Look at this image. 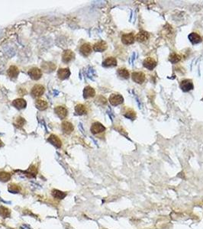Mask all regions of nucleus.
I'll list each match as a JSON object with an SVG mask.
<instances>
[{
    "mask_svg": "<svg viewBox=\"0 0 203 229\" xmlns=\"http://www.w3.org/2000/svg\"><path fill=\"white\" fill-rule=\"evenodd\" d=\"M188 38H189V40L192 44H199L202 42V38H201V36L199 34L196 32L189 34Z\"/></svg>",
    "mask_w": 203,
    "mask_h": 229,
    "instance_id": "16",
    "label": "nucleus"
},
{
    "mask_svg": "<svg viewBox=\"0 0 203 229\" xmlns=\"http://www.w3.org/2000/svg\"><path fill=\"white\" fill-rule=\"evenodd\" d=\"M48 141L50 143V144H53L54 146H55L56 147H57V148L61 147L62 142H61V141H60V139L59 138L57 135L51 134V135L48 138Z\"/></svg>",
    "mask_w": 203,
    "mask_h": 229,
    "instance_id": "17",
    "label": "nucleus"
},
{
    "mask_svg": "<svg viewBox=\"0 0 203 229\" xmlns=\"http://www.w3.org/2000/svg\"><path fill=\"white\" fill-rule=\"evenodd\" d=\"M12 105H14L16 109H25V108L26 107L27 103H26V101H25V99L20 98V99H15V100L12 102Z\"/></svg>",
    "mask_w": 203,
    "mask_h": 229,
    "instance_id": "21",
    "label": "nucleus"
},
{
    "mask_svg": "<svg viewBox=\"0 0 203 229\" xmlns=\"http://www.w3.org/2000/svg\"><path fill=\"white\" fill-rule=\"evenodd\" d=\"M108 48L107 43L104 41H99L96 42L92 46V50L96 52H103Z\"/></svg>",
    "mask_w": 203,
    "mask_h": 229,
    "instance_id": "10",
    "label": "nucleus"
},
{
    "mask_svg": "<svg viewBox=\"0 0 203 229\" xmlns=\"http://www.w3.org/2000/svg\"><path fill=\"white\" fill-rule=\"evenodd\" d=\"M0 215H1L2 218H8L11 215V212L8 208H6L4 206L0 207Z\"/></svg>",
    "mask_w": 203,
    "mask_h": 229,
    "instance_id": "28",
    "label": "nucleus"
},
{
    "mask_svg": "<svg viewBox=\"0 0 203 229\" xmlns=\"http://www.w3.org/2000/svg\"><path fill=\"white\" fill-rule=\"evenodd\" d=\"M96 95V91L92 87L86 86L83 90V97L85 99L92 98Z\"/></svg>",
    "mask_w": 203,
    "mask_h": 229,
    "instance_id": "19",
    "label": "nucleus"
},
{
    "mask_svg": "<svg viewBox=\"0 0 203 229\" xmlns=\"http://www.w3.org/2000/svg\"><path fill=\"white\" fill-rule=\"evenodd\" d=\"M75 112L77 115H82L86 114V112H87V110H86V108L85 105H83V104H78V105H76Z\"/></svg>",
    "mask_w": 203,
    "mask_h": 229,
    "instance_id": "26",
    "label": "nucleus"
},
{
    "mask_svg": "<svg viewBox=\"0 0 203 229\" xmlns=\"http://www.w3.org/2000/svg\"><path fill=\"white\" fill-rule=\"evenodd\" d=\"M169 60L172 63H177L181 60V56L177 53H172L169 56Z\"/></svg>",
    "mask_w": 203,
    "mask_h": 229,
    "instance_id": "27",
    "label": "nucleus"
},
{
    "mask_svg": "<svg viewBox=\"0 0 203 229\" xmlns=\"http://www.w3.org/2000/svg\"><path fill=\"white\" fill-rule=\"evenodd\" d=\"M54 112L56 115L61 119H65L67 116V114H68L67 109L64 106H57L55 108Z\"/></svg>",
    "mask_w": 203,
    "mask_h": 229,
    "instance_id": "14",
    "label": "nucleus"
},
{
    "mask_svg": "<svg viewBox=\"0 0 203 229\" xmlns=\"http://www.w3.org/2000/svg\"><path fill=\"white\" fill-rule=\"evenodd\" d=\"M25 122V119H23V118L18 117V119H16V124H17V126H19V127H21V126L24 125Z\"/></svg>",
    "mask_w": 203,
    "mask_h": 229,
    "instance_id": "31",
    "label": "nucleus"
},
{
    "mask_svg": "<svg viewBox=\"0 0 203 229\" xmlns=\"http://www.w3.org/2000/svg\"><path fill=\"white\" fill-rule=\"evenodd\" d=\"M18 73H19V70L16 66H11L9 69L8 70V75L10 78L15 79L18 77Z\"/></svg>",
    "mask_w": 203,
    "mask_h": 229,
    "instance_id": "23",
    "label": "nucleus"
},
{
    "mask_svg": "<svg viewBox=\"0 0 203 229\" xmlns=\"http://www.w3.org/2000/svg\"><path fill=\"white\" fill-rule=\"evenodd\" d=\"M75 57V54L73 52L70 50H64V53L62 54V60L64 63H69L71 60H73Z\"/></svg>",
    "mask_w": 203,
    "mask_h": 229,
    "instance_id": "13",
    "label": "nucleus"
},
{
    "mask_svg": "<svg viewBox=\"0 0 203 229\" xmlns=\"http://www.w3.org/2000/svg\"><path fill=\"white\" fill-rule=\"evenodd\" d=\"M131 79L135 82L138 84H142L145 81V74L143 72H133L131 73Z\"/></svg>",
    "mask_w": 203,
    "mask_h": 229,
    "instance_id": "5",
    "label": "nucleus"
},
{
    "mask_svg": "<svg viewBox=\"0 0 203 229\" xmlns=\"http://www.w3.org/2000/svg\"><path fill=\"white\" fill-rule=\"evenodd\" d=\"M45 89L43 86L41 85H36L32 88L31 90V95L32 96L35 98H38V97L41 96L44 93H45Z\"/></svg>",
    "mask_w": 203,
    "mask_h": 229,
    "instance_id": "7",
    "label": "nucleus"
},
{
    "mask_svg": "<svg viewBox=\"0 0 203 229\" xmlns=\"http://www.w3.org/2000/svg\"><path fill=\"white\" fill-rule=\"evenodd\" d=\"M28 75L34 80H38L41 77L42 71L38 67H33L28 71Z\"/></svg>",
    "mask_w": 203,
    "mask_h": 229,
    "instance_id": "8",
    "label": "nucleus"
},
{
    "mask_svg": "<svg viewBox=\"0 0 203 229\" xmlns=\"http://www.w3.org/2000/svg\"><path fill=\"white\" fill-rule=\"evenodd\" d=\"M109 102L113 106H116L124 102V98L120 94H111L109 97Z\"/></svg>",
    "mask_w": 203,
    "mask_h": 229,
    "instance_id": "4",
    "label": "nucleus"
},
{
    "mask_svg": "<svg viewBox=\"0 0 203 229\" xmlns=\"http://www.w3.org/2000/svg\"><path fill=\"white\" fill-rule=\"evenodd\" d=\"M12 176L9 173L5 171L0 172V181L1 182H7L11 179Z\"/></svg>",
    "mask_w": 203,
    "mask_h": 229,
    "instance_id": "29",
    "label": "nucleus"
},
{
    "mask_svg": "<svg viewBox=\"0 0 203 229\" xmlns=\"http://www.w3.org/2000/svg\"><path fill=\"white\" fill-rule=\"evenodd\" d=\"M117 74L118 77L124 80H127L130 77V72L128 69L124 68V67H121L117 70Z\"/></svg>",
    "mask_w": 203,
    "mask_h": 229,
    "instance_id": "20",
    "label": "nucleus"
},
{
    "mask_svg": "<svg viewBox=\"0 0 203 229\" xmlns=\"http://www.w3.org/2000/svg\"><path fill=\"white\" fill-rule=\"evenodd\" d=\"M121 42L125 45L132 44L135 41V35L133 32L125 33L121 35Z\"/></svg>",
    "mask_w": 203,
    "mask_h": 229,
    "instance_id": "2",
    "label": "nucleus"
},
{
    "mask_svg": "<svg viewBox=\"0 0 203 229\" xmlns=\"http://www.w3.org/2000/svg\"><path fill=\"white\" fill-rule=\"evenodd\" d=\"M62 130L65 134H70L73 131L74 128L72 123L69 122H64L62 123Z\"/></svg>",
    "mask_w": 203,
    "mask_h": 229,
    "instance_id": "22",
    "label": "nucleus"
},
{
    "mask_svg": "<svg viewBox=\"0 0 203 229\" xmlns=\"http://www.w3.org/2000/svg\"><path fill=\"white\" fill-rule=\"evenodd\" d=\"M123 115L126 117L127 119L135 120V118H136V112L131 108H125L124 112H123Z\"/></svg>",
    "mask_w": 203,
    "mask_h": 229,
    "instance_id": "18",
    "label": "nucleus"
},
{
    "mask_svg": "<svg viewBox=\"0 0 203 229\" xmlns=\"http://www.w3.org/2000/svg\"><path fill=\"white\" fill-rule=\"evenodd\" d=\"M35 105H36L37 109H39L40 111H44L47 109L48 105L46 101L43 100V99H38L35 102Z\"/></svg>",
    "mask_w": 203,
    "mask_h": 229,
    "instance_id": "24",
    "label": "nucleus"
},
{
    "mask_svg": "<svg viewBox=\"0 0 203 229\" xmlns=\"http://www.w3.org/2000/svg\"><path fill=\"white\" fill-rule=\"evenodd\" d=\"M2 146H3V143L2 142V141H1V140H0V147H2Z\"/></svg>",
    "mask_w": 203,
    "mask_h": 229,
    "instance_id": "32",
    "label": "nucleus"
},
{
    "mask_svg": "<svg viewBox=\"0 0 203 229\" xmlns=\"http://www.w3.org/2000/svg\"><path fill=\"white\" fill-rule=\"evenodd\" d=\"M79 51L82 54L83 56L87 57L92 53V48L89 43H84L83 44L81 45L80 48H79Z\"/></svg>",
    "mask_w": 203,
    "mask_h": 229,
    "instance_id": "11",
    "label": "nucleus"
},
{
    "mask_svg": "<svg viewBox=\"0 0 203 229\" xmlns=\"http://www.w3.org/2000/svg\"><path fill=\"white\" fill-rule=\"evenodd\" d=\"M8 189L10 193H19L20 190H21V188H20V186H18V185L15 184V183H12V184L8 185Z\"/></svg>",
    "mask_w": 203,
    "mask_h": 229,
    "instance_id": "30",
    "label": "nucleus"
},
{
    "mask_svg": "<svg viewBox=\"0 0 203 229\" xmlns=\"http://www.w3.org/2000/svg\"><path fill=\"white\" fill-rule=\"evenodd\" d=\"M52 196H53L54 198L57 199H63L65 198L67 194L65 193H64V192L60 191V190L54 189L52 191Z\"/></svg>",
    "mask_w": 203,
    "mask_h": 229,
    "instance_id": "25",
    "label": "nucleus"
},
{
    "mask_svg": "<svg viewBox=\"0 0 203 229\" xmlns=\"http://www.w3.org/2000/svg\"><path fill=\"white\" fill-rule=\"evenodd\" d=\"M143 65L145 68H147L149 70H153L156 67L157 61L153 57H146L143 61Z\"/></svg>",
    "mask_w": 203,
    "mask_h": 229,
    "instance_id": "6",
    "label": "nucleus"
},
{
    "mask_svg": "<svg viewBox=\"0 0 203 229\" xmlns=\"http://www.w3.org/2000/svg\"><path fill=\"white\" fill-rule=\"evenodd\" d=\"M117 60L114 57H108L103 60L102 66L105 67H114L117 66Z\"/></svg>",
    "mask_w": 203,
    "mask_h": 229,
    "instance_id": "12",
    "label": "nucleus"
},
{
    "mask_svg": "<svg viewBox=\"0 0 203 229\" xmlns=\"http://www.w3.org/2000/svg\"><path fill=\"white\" fill-rule=\"evenodd\" d=\"M70 76V71L69 68H61L58 70L57 72V77L60 80H66V79L69 78Z\"/></svg>",
    "mask_w": 203,
    "mask_h": 229,
    "instance_id": "15",
    "label": "nucleus"
},
{
    "mask_svg": "<svg viewBox=\"0 0 203 229\" xmlns=\"http://www.w3.org/2000/svg\"><path fill=\"white\" fill-rule=\"evenodd\" d=\"M149 38H150V35L148 31H141L135 35V40L140 43H144V42L147 41L149 39Z\"/></svg>",
    "mask_w": 203,
    "mask_h": 229,
    "instance_id": "9",
    "label": "nucleus"
},
{
    "mask_svg": "<svg viewBox=\"0 0 203 229\" xmlns=\"http://www.w3.org/2000/svg\"><path fill=\"white\" fill-rule=\"evenodd\" d=\"M91 132L95 135H98V134H100L104 133L106 131V129L102 124L99 122H95L92 124L91 125Z\"/></svg>",
    "mask_w": 203,
    "mask_h": 229,
    "instance_id": "1",
    "label": "nucleus"
},
{
    "mask_svg": "<svg viewBox=\"0 0 203 229\" xmlns=\"http://www.w3.org/2000/svg\"><path fill=\"white\" fill-rule=\"evenodd\" d=\"M180 89L183 92H189L190 90H192L194 88L193 82L189 79H185V80H182L180 83Z\"/></svg>",
    "mask_w": 203,
    "mask_h": 229,
    "instance_id": "3",
    "label": "nucleus"
}]
</instances>
